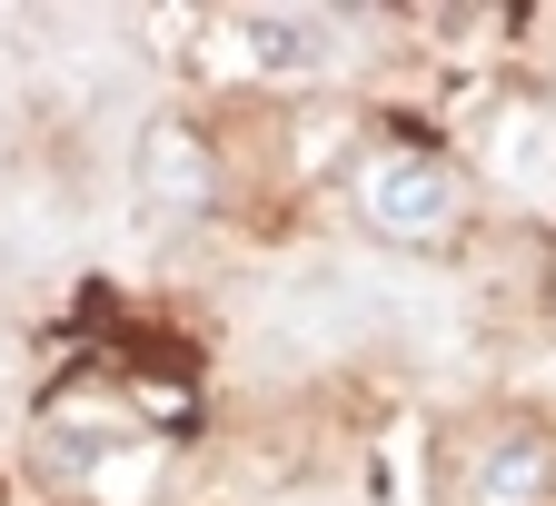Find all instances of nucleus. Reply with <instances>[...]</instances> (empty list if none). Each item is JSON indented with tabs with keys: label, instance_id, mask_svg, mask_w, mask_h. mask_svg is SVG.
Here are the masks:
<instances>
[{
	"label": "nucleus",
	"instance_id": "nucleus-3",
	"mask_svg": "<svg viewBox=\"0 0 556 506\" xmlns=\"http://www.w3.org/2000/svg\"><path fill=\"white\" fill-rule=\"evenodd\" d=\"M556 486V457L536 427H497V438H477L467 467H457V506H536Z\"/></svg>",
	"mask_w": 556,
	"mask_h": 506
},
{
	"label": "nucleus",
	"instance_id": "nucleus-2",
	"mask_svg": "<svg viewBox=\"0 0 556 506\" xmlns=\"http://www.w3.org/2000/svg\"><path fill=\"white\" fill-rule=\"evenodd\" d=\"M229 50L249 69H268V80H318V69L348 60V30L328 11H239L229 21Z\"/></svg>",
	"mask_w": 556,
	"mask_h": 506
},
{
	"label": "nucleus",
	"instance_id": "nucleus-4",
	"mask_svg": "<svg viewBox=\"0 0 556 506\" xmlns=\"http://www.w3.org/2000/svg\"><path fill=\"white\" fill-rule=\"evenodd\" d=\"M208 189L219 179H208V150L189 129H150L139 139V199H150V219H199Z\"/></svg>",
	"mask_w": 556,
	"mask_h": 506
},
{
	"label": "nucleus",
	"instance_id": "nucleus-1",
	"mask_svg": "<svg viewBox=\"0 0 556 506\" xmlns=\"http://www.w3.org/2000/svg\"><path fill=\"white\" fill-rule=\"evenodd\" d=\"M457 169L447 160H428V150H388V160H368V179H358V208H368V229L378 239H438L447 219H457Z\"/></svg>",
	"mask_w": 556,
	"mask_h": 506
}]
</instances>
